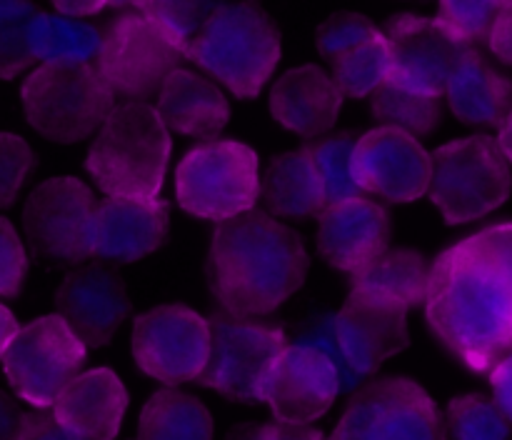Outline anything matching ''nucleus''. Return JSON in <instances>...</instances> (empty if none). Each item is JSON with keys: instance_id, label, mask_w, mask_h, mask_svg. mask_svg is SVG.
Returning a JSON list of instances; mask_svg holds the SVG:
<instances>
[{"instance_id": "nucleus-9", "label": "nucleus", "mask_w": 512, "mask_h": 440, "mask_svg": "<svg viewBox=\"0 0 512 440\" xmlns=\"http://www.w3.org/2000/svg\"><path fill=\"white\" fill-rule=\"evenodd\" d=\"M328 440H448V430L423 385L385 375L355 390Z\"/></svg>"}, {"instance_id": "nucleus-31", "label": "nucleus", "mask_w": 512, "mask_h": 440, "mask_svg": "<svg viewBox=\"0 0 512 440\" xmlns=\"http://www.w3.org/2000/svg\"><path fill=\"white\" fill-rule=\"evenodd\" d=\"M370 108H373V115L380 123L388 125V128L403 130L413 138H423V135L433 133L440 123V115H443L440 98L418 95L413 90L400 88L393 80H388L373 95Z\"/></svg>"}, {"instance_id": "nucleus-28", "label": "nucleus", "mask_w": 512, "mask_h": 440, "mask_svg": "<svg viewBox=\"0 0 512 440\" xmlns=\"http://www.w3.org/2000/svg\"><path fill=\"white\" fill-rule=\"evenodd\" d=\"M210 410L178 388L155 390L140 410L138 440H213Z\"/></svg>"}, {"instance_id": "nucleus-29", "label": "nucleus", "mask_w": 512, "mask_h": 440, "mask_svg": "<svg viewBox=\"0 0 512 440\" xmlns=\"http://www.w3.org/2000/svg\"><path fill=\"white\" fill-rule=\"evenodd\" d=\"M355 145H358V135L355 133L325 135V138L305 145L315 165V173H318L320 183H323L328 205L365 198V190L360 188L353 168Z\"/></svg>"}, {"instance_id": "nucleus-17", "label": "nucleus", "mask_w": 512, "mask_h": 440, "mask_svg": "<svg viewBox=\"0 0 512 440\" xmlns=\"http://www.w3.org/2000/svg\"><path fill=\"white\" fill-rule=\"evenodd\" d=\"M55 313L83 340L85 348H103L130 315L123 275L108 263L78 265L55 290Z\"/></svg>"}, {"instance_id": "nucleus-26", "label": "nucleus", "mask_w": 512, "mask_h": 440, "mask_svg": "<svg viewBox=\"0 0 512 440\" xmlns=\"http://www.w3.org/2000/svg\"><path fill=\"white\" fill-rule=\"evenodd\" d=\"M430 285V265L415 250H388L378 260L353 275L350 293L378 303L398 305L410 310L413 305L425 303Z\"/></svg>"}, {"instance_id": "nucleus-19", "label": "nucleus", "mask_w": 512, "mask_h": 440, "mask_svg": "<svg viewBox=\"0 0 512 440\" xmlns=\"http://www.w3.org/2000/svg\"><path fill=\"white\" fill-rule=\"evenodd\" d=\"M390 215L368 198L328 205L318 218V253L343 273L358 275L373 260L388 253Z\"/></svg>"}, {"instance_id": "nucleus-20", "label": "nucleus", "mask_w": 512, "mask_h": 440, "mask_svg": "<svg viewBox=\"0 0 512 440\" xmlns=\"http://www.w3.org/2000/svg\"><path fill=\"white\" fill-rule=\"evenodd\" d=\"M168 230V200L105 198L93 215V258L133 263L155 253L168 238Z\"/></svg>"}, {"instance_id": "nucleus-15", "label": "nucleus", "mask_w": 512, "mask_h": 440, "mask_svg": "<svg viewBox=\"0 0 512 440\" xmlns=\"http://www.w3.org/2000/svg\"><path fill=\"white\" fill-rule=\"evenodd\" d=\"M393 55V83L428 98H440L458 70L465 50L438 18L400 13L383 30Z\"/></svg>"}, {"instance_id": "nucleus-8", "label": "nucleus", "mask_w": 512, "mask_h": 440, "mask_svg": "<svg viewBox=\"0 0 512 440\" xmlns=\"http://www.w3.org/2000/svg\"><path fill=\"white\" fill-rule=\"evenodd\" d=\"M260 160L240 140H210L190 148L175 170V195L185 213L225 223L255 210Z\"/></svg>"}, {"instance_id": "nucleus-46", "label": "nucleus", "mask_w": 512, "mask_h": 440, "mask_svg": "<svg viewBox=\"0 0 512 440\" xmlns=\"http://www.w3.org/2000/svg\"><path fill=\"white\" fill-rule=\"evenodd\" d=\"M223 440H268V423L233 425Z\"/></svg>"}, {"instance_id": "nucleus-25", "label": "nucleus", "mask_w": 512, "mask_h": 440, "mask_svg": "<svg viewBox=\"0 0 512 440\" xmlns=\"http://www.w3.org/2000/svg\"><path fill=\"white\" fill-rule=\"evenodd\" d=\"M260 198L278 218H320L328 208L308 150H288L275 155L260 180Z\"/></svg>"}, {"instance_id": "nucleus-6", "label": "nucleus", "mask_w": 512, "mask_h": 440, "mask_svg": "<svg viewBox=\"0 0 512 440\" xmlns=\"http://www.w3.org/2000/svg\"><path fill=\"white\" fill-rule=\"evenodd\" d=\"M20 98L30 128L60 145L98 133L118 108L98 65H38L23 80Z\"/></svg>"}, {"instance_id": "nucleus-4", "label": "nucleus", "mask_w": 512, "mask_h": 440, "mask_svg": "<svg viewBox=\"0 0 512 440\" xmlns=\"http://www.w3.org/2000/svg\"><path fill=\"white\" fill-rule=\"evenodd\" d=\"M173 140L158 110L123 103L110 113L88 150L85 168L108 198H160Z\"/></svg>"}, {"instance_id": "nucleus-47", "label": "nucleus", "mask_w": 512, "mask_h": 440, "mask_svg": "<svg viewBox=\"0 0 512 440\" xmlns=\"http://www.w3.org/2000/svg\"><path fill=\"white\" fill-rule=\"evenodd\" d=\"M498 145H500V150H503L505 158H508V163L512 165V108H510L508 118H505V123L500 125V130H498Z\"/></svg>"}, {"instance_id": "nucleus-36", "label": "nucleus", "mask_w": 512, "mask_h": 440, "mask_svg": "<svg viewBox=\"0 0 512 440\" xmlns=\"http://www.w3.org/2000/svg\"><path fill=\"white\" fill-rule=\"evenodd\" d=\"M503 3H440L438 20L460 40L475 48V43H488L490 30Z\"/></svg>"}, {"instance_id": "nucleus-22", "label": "nucleus", "mask_w": 512, "mask_h": 440, "mask_svg": "<svg viewBox=\"0 0 512 440\" xmlns=\"http://www.w3.org/2000/svg\"><path fill=\"white\" fill-rule=\"evenodd\" d=\"M128 410V390L110 368L83 370L55 400L53 415L80 440H115Z\"/></svg>"}, {"instance_id": "nucleus-41", "label": "nucleus", "mask_w": 512, "mask_h": 440, "mask_svg": "<svg viewBox=\"0 0 512 440\" xmlns=\"http://www.w3.org/2000/svg\"><path fill=\"white\" fill-rule=\"evenodd\" d=\"M490 388H493V400L500 405L505 418L512 423V355L500 360L490 370Z\"/></svg>"}, {"instance_id": "nucleus-13", "label": "nucleus", "mask_w": 512, "mask_h": 440, "mask_svg": "<svg viewBox=\"0 0 512 440\" xmlns=\"http://www.w3.org/2000/svg\"><path fill=\"white\" fill-rule=\"evenodd\" d=\"M93 190L73 175L35 185L23 208V228L35 255L58 265L93 258Z\"/></svg>"}, {"instance_id": "nucleus-2", "label": "nucleus", "mask_w": 512, "mask_h": 440, "mask_svg": "<svg viewBox=\"0 0 512 440\" xmlns=\"http://www.w3.org/2000/svg\"><path fill=\"white\" fill-rule=\"evenodd\" d=\"M303 238L263 210L215 225L208 283L225 315L253 320L278 310L308 278Z\"/></svg>"}, {"instance_id": "nucleus-45", "label": "nucleus", "mask_w": 512, "mask_h": 440, "mask_svg": "<svg viewBox=\"0 0 512 440\" xmlns=\"http://www.w3.org/2000/svg\"><path fill=\"white\" fill-rule=\"evenodd\" d=\"M18 330H20V325H18V320H15L13 310H8V305L0 303V363H3L5 350H8L10 340L18 335Z\"/></svg>"}, {"instance_id": "nucleus-39", "label": "nucleus", "mask_w": 512, "mask_h": 440, "mask_svg": "<svg viewBox=\"0 0 512 440\" xmlns=\"http://www.w3.org/2000/svg\"><path fill=\"white\" fill-rule=\"evenodd\" d=\"M20 440H80L70 433L63 423L53 415V410H33L25 413L23 435Z\"/></svg>"}, {"instance_id": "nucleus-12", "label": "nucleus", "mask_w": 512, "mask_h": 440, "mask_svg": "<svg viewBox=\"0 0 512 440\" xmlns=\"http://www.w3.org/2000/svg\"><path fill=\"white\" fill-rule=\"evenodd\" d=\"M183 60L185 55L158 25L130 5L128 13L115 15L103 30L98 70L115 95L128 98V103H145L163 90Z\"/></svg>"}, {"instance_id": "nucleus-3", "label": "nucleus", "mask_w": 512, "mask_h": 440, "mask_svg": "<svg viewBox=\"0 0 512 440\" xmlns=\"http://www.w3.org/2000/svg\"><path fill=\"white\" fill-rule=\"evenodd\" d=\"M295 345L328 358L338 370L340 393H355L410 345L408 310L350 293L340 310L305 315Z\"/></svg>"}, {"instance_id": "nucleus-40", "label": "nucleus", "mask_w": 512, "mask_h": 440, "mask_svg": "<svg viewBox=\"0 0 512 440\" xmlns=\"http://www.w3.org/2000/svg\"><path fill=\"white\" fill-rule=\"evenodd\" d=\"M488 48L500 63L512 65V3H503L493 30H490Z\"/></svg>"}, {"instance_id": "nucleus-1", "label": "nucleus", "mask_w": 512, "mask_h": 440, "mask_svg": "<svg viewBox=\"0 0 512 440\" xmlns=\"http://www.w3.org/2000/svg\"><path fill=\"white\" fill-rule=\"evenodd\" d=\"M425 315L473 373L490 375L512 355V220L465 235L433 260Z\"/></svg>"}, {"instance_id": "nucleus-43", "label": "nucleus", "mask_w": 512, "mask_h": 440, "mask_svg": "<svg viewBox=\"0 0 512 440\" xmlns=\"http://www.w3.org/2000/svg\"><path fill=\"white\" fill-rule=\"evenodd\" d=\"M268 440H328L323 430L313 425H288V423H268Z\"/></svg>"}, {"instance_id": "nucleus-44", "label": "nucleus", "mask_w": 512, "mask_h": 440, "mask_svg": "<svg viewBox=\"0 0 512 440\" xmlns=\"http://www.w3.org/2000/svg\"><path fill=\"white\" fill-rule=\"evenodd\" d=\"M123 5V3H120ZM120 5H108V3H55L53 13L65 15V18L73 20H90L95 15H100L108 8H120Z\"/></svg>"}, {"instance_id": "nucleus-35", "label": "nucleus", "mask_w": 512, "mask_h": 440, "mask_svg": "<svg viewBox=\"0 0 512 440\" xmlns=\"http://www.w3.org/2000/svg\"><path fill=\"white\" fill-rule=\"evenodd\" d=\"M380 35H383V30L368 15L340 10V13H333L320 23L318 33H315V45L325 60L335 63L345 53L380 38Z\"/></svg>"}, {"instance_id": "nucleus-32", "label": "nucleus", "mask_w": 512, "mask_h": 440, "mask_svg": "<svg viewBox=\"0 0 512 440\" xmlns=\"http://www.w3.org/2000/svg\"><path fill=\"white\" fill-rule=\"evenodd\" d=\"M448 440H512V423L483 393L458 395L445 410Z\"/></svg>"}, {"instance_id": "nucleus-14", "label": "nucleus", "mask_w": 512, "mask_h": 440, "mask_svg": "<svg viewBox=\"0 0 512 440\" xmlns=\"http://www.w3.org/2000/svg\"><path fill=\"white\" fill-rule=\"evenodd\" d=\"M133 358L165 388L198 383L210 358V320L188 305L150 308L133 323Z\"/></svg>"}, {"instance_id": "nucleus-16", "label": "nucleus", "mask_w": 512, "mask_h": 440, "mask_svg": "<svg viewBox=\"0 0 512 440\" xmlns=\"http://www.w3.org/2000/svg\"><path fill=\"white\" fill-rule=\"evenodd\" d=\"M353 168L365 193L390 203H415L430 190L433 153L413 135L378 125L358 138Z\"/></svg>"}, {"instance_id": "nucleus-38", "label": "nucleus", "mask_w": 512, "mask_h": 440, "mask_svg": "<svg viewBox=\"0 0 512 440\" xmlns=\"http://www.w3.org/2000/svg\"><path fill=\"white\" fill-rule=\"evenodd\" d=\"M28 273V253L10 220L0 218V298H15Z\"/></svg>"}, {"instance_id": "nucleus-37", "label": "nucleus", "mask_w": 512, "mask_h": 440, "mask_svg": "<svg viewBox=\"0 0 512 440\" xmlns=\"http://www.w3.org/2000/svg\"><path fill=\"white\" fill-rule=\"evenodd\" d=\"M35 163L28 140L15 133H0V208L13 205Z\"/></svg>"}, {"instance_id": "nucleus-23", "label": "nucleus", "mask_w": 512, "mask_h": 440, "mask_svg": "<svg viewBox=\"0 0 512 440\" xmlns=\"http://www.w3.org/2000/svg\"><path fill=\"white\" fill-rule=\"evenodd\" d=\"M158 115L168 130L210 143L230 120V103L223 90L193 70H175L158 93Z\"/></svg>"}, {"instance_id": "nucleus-30", "label": "nucleus", "mask_w": 512, "mask_h": 440, "mask_svg": "<svg viewBox=\"0 0 512 440\" xmlns=\"http://www.w3.org/2000/svg\"><path fill=\"white\" fill-rule=\"evenodd\" d=\"M330 75L345 98H373L393 78V55L385 35L335 60Z\"/></svg>"}, {"instance_id": "nucleus-27", "label": "nucleus", "mask_w": 512, "mask_h": 440, "mask_svg": "<svg viewBox=\"0 0 512 440\" xmlns=\"http://www.w3.org/2000/svg\"><path fill=\"white\" fill-rule=\"evenodd\" d=\"M30 45L40 65H98L103 30L90 20L40 10L30 25Z\"/></svg>"}, {"instance_id": "nucleus-5", "label": "nucleus", "mask_w": 512, "mask_h": 440, "mask_svg": "<svg viewBox=\"0 0 512 440\" xmlns=\"http://www.w3.org/2000/svg\"><path fill=\"white\" fill-rule=\"evenodd\" d=\"M188 60L238 98H258L280 63V33L258 5H218Z\"/></svg>"}, {"instance_id": "nucleus-7", "label": "nucleus", "mask_w": 512, "mask_h": 440, "mask_svg": "<svg viewBox=\"0 0 512 440\" xmlns=\"http://www.w3.org/2000/svg\"><path fill=\"white\" fill-rule=\"evenodd\" d=\"M512 193V165L498 138L470 135L433 150L430 200L448 225H465L498 210Z\"/></svg>"}, {"instance_id": "nucleus-24", "label": "nucleus", "mask_w": 512, "mask_h": 440, "mask_svg": "<svg viewBox=\"0 0 512 440\" xmlns=\"http://www.w3.org/2000/svg\"><path fill=\"white\" fill-rule=\"evenodd\" d=\"M445 100L465 125L500 130L512 108V80L493 68L478 48H468L450 78Z\"/></svg>"}, {"instance_id": "nucleus-18", "label": "nucleus", "mask_w": 512, "mask_h": 440, "mask_svg": "<svg viewBox=\"0 0 512 440\" xmlns=\"http://www.w3.org/2000/svg\"><path fill=\"white\" fill-rule=\"evenodd\" d=\"M340 395V378L328 358L303 345L290 343L265 388V403L275 423L313 425L323 418Z\"/></svg>"}, {"instance_id": "nucleus-33", "label": "nucleus", "mask_w": 512, "mask_h": 440, "mask_svg": "<svg viewBox=\"0 0 512 440\" xmlns=\"http://www.w3.org/2000/svg\"><path fill=\"white\" fill-rule=\"evenodd\" d=\"M135 10H140L143 15H148L155 25H158L160 33L185 55L193 50L195 40L200 38V33L208 25L210 15L215 13L218 5L215 3H168V0H155V3H133Z\"/></svg>"}, {"instance_id": "nucleus-10", "label": "nucleus", "mask_w": 512, "mask_h": 440, "mask_svg": "<svg viewBox=\"0 0 512 440\" xmlns=\"http://www.w3.org/2000/svg\"><path fill=\"white\" fill-rule=\"evenodd\" d=\"M210 358L198 383L243 405L265 403L275 363L288 348L285 330L258 320L210 315Z\"/></svg>"}, {"instance_id": "nucleus-42", "label": "nucleus", "mask_w": 512, "mask_h": 440, "mask_svg": "<svg viewBox=\"0 0 512 440\" xmlns=\"http://www.w3.org/2000/svg\"><path fill=\"white\" fill-rule=\"evenodd\" d=\"M25 413L20 405L0 390V440H20L23 435Z\"/></svg>"}, {"instance_id": "nucleus-11", "label": "nucleus", "mask_w": 512, "mask_h": 440, "mask_svg": "<svg viewBox=\"0 0 512 440\" xmlns=\"http://www.w3.org/2000/svg\"><path fill=\"white\" fill-rule=\"evenodd\" d=\"M88 348L58 313L23 325L3 355L10 388L35 410H53L55 400L83 373Z\"/></svg>"}, {"instance_id": "nucleus-34", "label": "nucleus", "mask_w": 512, "mask_h": 440, "mask_svg": "<svg viewBox=\"0 0 512 440\" xmlns=\"http://www.w3.org/2000/svg\"><path fill=\"white\" fill-rule=\"evenodd\" d=\"M38 13L33 3L0 0V80H13L35 63L30 25Z\"/></svg>"}, {"instance_id": "nucleus-21", "label": "nucleus", "mask_w": 512, "mask_h": 440, "mask_svg": "<svg viewBox=\"0 0 512 440\" xmlns=\"http://www.w3.org/2000/svg\"><path fill=\"white\" fill-rule=\"evenodd\" d=\"M343 98L333 75L318 65H298L270 88V113L290 133L320 140L338 123Z\"/></svg>"}]
</instances>
